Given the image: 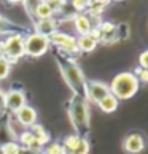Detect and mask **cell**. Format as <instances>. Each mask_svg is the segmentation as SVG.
Returning <instances> with one entry per match:
<instances>
[{
    "instance_id": "obj_32",
    "label": "cell",
    "mask_w": 148,
    "mask_h": 154,
    "mask_svg": "<svg viewBox=\"0 0 148 154\" xmlns=\"http://www.w3.org/2000/svg\"><path fill=\"white\" fill-rule=\"evenodd\" d=\"M19 154H33V152H30V151H27V149H24V148H21V151H19Z\"/></svg>"
},
{
    "instance_id": "obj_8",
    "label": "cell",
    "mask_w": 148,
    "mask_h": 154,
    "mask_svg": "<svg viewBox=\"0 0 148 154\" xmlns=\"http://www.w3.org/2000/svg\"><path fill=\"white\" fill-rule=\"evenodd\" d=\"M24 105H27V97L21 89H11L5 92V110L16 113Z\"/></svg>"
},
{
    "instance_id": "obj_6",
    "label": "cell",
    "mask_w": 148,
    "mask_h": 154,
    "mask_svg": "<svg viewBox=\"0 0 148 154\" xmlns=\"http://www.w3.org/2000/svg\"><path fill=\"white\" fill-rule=\"evenodd\" d=\"M49 43L53 45V46L58 48V51H61V53H64L67 56H75L78 54V46H77V38L69 35V33L65 32H56L53 33V35L49 37Z\"/></svg>"
},
{
    "instance_id": "obj_15",
    "label": "cell",
    "mask_w": 148,
    "mask_h": 154,
    "mask_svg": "<svg viewBox=\"0 0 148 154\" xmlns=\"http://www.w3.org/2000/svg\"><path fill=\"white\" fill-rule=\"evenodd\" d=\"M26 32H27L26 27L16 24V22L3 18V16L0 14V33H8V35H13V33H24L26 35Z\"/></svg>"
},
{
    "instance_id": "obj_25",
    "label": "cell",
    "mask_w": 148,
    "mask_h": 154,
    "mask_svg": "<svg viewBox=\"0 0 148 154\" xmlns=\"http://www.w3.org/2000/svg\"><path fill=\"white\" fill-rule=\"evenodd\" d=\"M88 152H89V141L86 138H81L80 145L75 148V151L72 154H88Z\"/></svg>"
},
{
    "instance_id": "obj_27",
    "label": "cell",
    "mask_w": 148,
    "mask_h": 154,
    "mask_svg": "<svg viewBox=\"0 0 148 154\" xmlns=\"http://www.w3.org/2000/svg\"><path fill=\"white\" fill-rule=\"evenodd\" d=\"M134 75L139 78V83H146L148 84V70H143V68L137 67L134 72Z\"/></svg>"
},
{
    "instance_id": "obj_17",
    "label": "cell",
    "mask_w": 148,
    "mask_h": 154,
    "mask_svg": "<svg viewBox=\"0 0 148 154\" xmlns=\"http://www.w3.org/2000/svg\"><path fill=\"white\" fill-rule=\"evenodd\" d=\"M118 105H119V100H118L113 94L105 95L104 99H102L99 103H97V106H99L104 113H113V111H116Z\"/></svg>"
},
{
    "instance_id": "obj_21",
    "label": "cell",
    "mask_w": 148,
    "mask_h": 154,
    "mask_svg": "<svg viewBox=\"0 0 148 154\" xmlns=\"http://www.w3.org/2000/svg\"><path fill=\"white\" fill-rule=\"evenodd\" d=\"M19 151H21L19 143L18 141H13V140H10L0 146V152L2 154H19Z\"/></svg>"
},
{
    "instance_id": "obj_3",
    "label": "cell",
    "mask_w": 148,
    "mask_h": 154,
    "mask_svg": "<svg viewBox=\"0 0 148 154\" xmlns=\"http://www.w3.org/2000/svg\"><path fill=\"white\" fill-rule=\"evenodd\" d=\"M139 84V78L134 75V72H121L109 84L110 94H113L118 100H129L137 94Z\"/></svg>"
},
{
    "instance_id": "obj_20",
    "label": "cell",
    "mask_w": 148,
    "mask_h": 154,
    "mask_svg": "<svg viewBox=\"0 0 148 154\" xmlns=\"http://www.w3.org/2000/svg\"><path fill=\"white\" fill-rule=\"evenodd\" d=\"M83 137H78L77 134H72V135H67L64 141H62V146H64V151L65 154H72L75 151V148L80 145V141H81Z\"/></svg>"
},
{
    "instance_id": "obj_24",
    "label": "cell",
    "mask_w": 148,
    "mask_h": 154,
    "mask_svg": "<svg viewBox=\"0 0 148 154\" xmlns=\"http://www.w3.org/2000/svg\"><path fill=\"white\" fill-rule=\"evenodd\" d=\"M43 152L45 154H65L62 143H58V141H51V143H48Z\"/></svg>"
},
{
    "instance_id": "obj_22",
    "label": "cell",
    "mask_w": 148,
    "mask_h": 154,
    "mask_svg": "<svg viewBox=\"0 0 148 154\" xmlns=\"http://www.w3.org/2000/svg\"><path fill=\"white\" fill-rule=\"evenodd\" d=\"M11 62L5 57H0V81H3V79H7L10 72H11Z\"/></svg>"
},
{
    "instance_id": "obj_26",
    "label": "cell",
    "mask_w": 148,
    "mask_h": 154,
    "mask_svg": "<svg viewBox=\"0 0 148 154\" xmlns=\"http://www.w3.org/2000/svg\"><path fill=\"white\" fill-rule=\"evenodd\" d=\"M88 3L89 2H81V0H73L72 2V7L75 8V11H77V14H80V13H86V10H88Z\"/></svg>"
},
{
    "instance_id": "obj_23",
    "label": "cell",
    "mask_w": 148,
    "mask_h": 154,
    "mask_svg": "<svg viewBox=\"0 0 148 154\" xmlns=\"http://www.w3.org/2000/svg\"><path fill=\"white\" fill-rule=\"evenodd\" d=\"M59 13L64 16L65 19H69V18L73 19V18L77 16V11H75V8L72 7V2H70V3H69V2H64V3H62V7H61V10H59Z\"/></svg>"
},
{
    "instance_id": "obj_31",
    "label": "cell",
    "mask_w": 148,
    "mask_h": 154,
    "mask_svg": "<svg viewBox=\"0 0 148 154\" xmlns=\"http://www.w3.org/2000/svg\"><path fill=\"white\" fill-rule=\"evenodd\" d=\"M0 110H5V91L0 88Z\"/></svg>"
},
{
    "instance_id": "obj_16",
    "label": "cell",
    "mask_w": 148,
    "mask_h": 154,
    "mask_svg": "<svg viewBox=\"0 0 148 154\" xmlns=\"http://www.w3.org/2000/svg\"><path fill=\"white\" fill-rule=\"evenodd\" d=\"M99 42L94 40L91 35H81L77 38V46L80 53H93V51L97 48Z\"/></svg>"
},
{
    "instance_id": "obj_11",
    "label": "cell",
    "mask_w": 148,
    "mask_h": 154,
    "mask_svg": "<svg viewBox=\"0 0 148 154\" xmlns=\"http://www.w3.org/2000/svg\"><path fill=\"white\" fill-rule=\"evenodd\" d=\"M123 148H124V151L129 152V154H139V152L143 151V148H145V140L139 132H134V134H131L124 138Z\"/></svg>"
},
{
    "instance_id": "obj_1",
    "label": "cell",
    "mask_w": 148,
    "mask_h": 154,
    "mask_svg": "<svg viewBox=\"0 0 148 154\" xmlns=\"http://www.w3.org/2000/svg\"><path fill=\"white\" fill-rule=\"evenodd\" d=\"M56 57H58V64L62 76H64L67 86L70 88L73 95L86 99V79H84V75L80 65L73 60V57L61 53V51L56 53Z\"/></svg>"
},
{
    "instance_id": "obj_9",
    "label": "cell",
    "mask_w": 148,
    "mask_h": 154,
    "mask_svg": "<svg viewBox=\"0 0 148 154\" xmlns=\"http://www.w3.org/2000/svg\"><path fill=\"white\" fill-rule=\"evenodd\" d=\"M96 27L99 29V43L102 42V43L110 45V43H115L119 40L118 38V26H115L113 22L102 21Z\"/></svg>"
},
{
    "instance_id": "obj_18",
    "label": "cell",
    "mask_w": 148,
    "mask_h": 154,
    "mask_svg": "<svg viewBox=\"0 0 148 154\" xmlns=\"http://www.w3.org/2000/svg\"><path fill=\"white\" fill-rule=\"evenodd\" d=\"M30 132H32V135L35 137V140L42 146H46L48 143H51V137H49V134L46 132V130L43 129V125L33 124L32 127H30Z\"/></svg>"
},
{
    "instance_id": "obj_5",
    "label": "cell",
    "mask_w": 148,
    "mask_h": 154,
    "mask_svg": "<svg viewBox=\"0 0 148 154\" xmlns=\"http://www.w3.org/2000/svg\"><path fill=\"white\" fill-rule=\"evenodd\" d=\"M51 46L49 38L38 35V33H26L24 35V54L29 57H42L43 54L48 53Z\"/></svg>"
},
{
    "instance_id": "obj_10",
    "label": "cell",
    "mask_w": 148,
    "mask_h": 154,
    "mask_svg": "<svg viewBox=\"0 0 148 154\" xmlns=\"http://www.w3.org/2000/svg\"><path fill=\"white\" fill-rule=\"evenodd\" d=\"M16 119H18V122L21 125H24V127H32L33 124H37V118H38V113L33 106L30 105H24L22 108H19L18 111L14 113Z\"/></svg>"
},
{
    "instance_id": "obj_29",
    "label": "cell",
    "mask_w": 148,
    "mask_h": 154,
    "mask_svg": "<svg viewBox=\"0 0 148 154\" xmlns=\"http://www.w3.org/2000/svg\"><path fill=\"white\" fill-rule=\"evenodd\" d=\"M128 30H129L128 24H119V26H118V38H119V40L128 38V35H129Z\"/></svg>"
},
{
    "instance_id": "obj_12",
    "label": "cell",
    "mask_w": 148,
    "mask_h": 154,
    "mask_svg": "<svg viewBox=\"0 0 148 154\" xmlns=\"http://www.w3.org/2000/svg\"><path fill=\"white\" fill-rule=\"evenodd\" d=\"M58 21L54 18H49V19H42V21H33V29H35V33L38 35H43V37H51L53 33L58 32Z\"/></svg>"
},
{
    "instance_id": "obj_30",
    "label": "cell",
    "mask_w": 148,
    "mask_h": 154,
    "mask_svg": "<svg viewBox=\"0 0 148 154\" xmlns=\"http://www.w3.org/2000/svg\"><path fill=\"white\" fill-rule=\"evenodd\" d=\"M62 3H64V2H61V0H58V2H54V0H48V5H49V8L53 10V13H59Z\"/></svg>"
},
{
    "instance_id": "obj_13",
    "label": "cell",
    "mask_w": 148,
    "mask_h": 154,
    "mask_svg": "<svg viewBox=\"0 0 148 154\" xmlns=\"http://www.w3.org/2000/svg\"><path fill=\"white\" fill-rule=\"evenodd\" d=\"M73 26H75V30L78 32V35H89L91 29H93V21L86 13H80L73 18Z\"/></svg>"
},
{
    "instance_id": "obj_19",
    "label": "cell",
    "mask_w": 148,
    "mask_h": 154,
    "mask_svg": "<svg viewBox=\"0 0 148 154\" xmlns=\"http://www.w3.org/2000/svg\"><path fill=\"white\" fill-rule=\"evenodd\" d=\"M107 5H109V2H100V0H96V2H89L88 3V16L91 19L93 18H99V16L105 11V8H107Z\"/></svg>"
},
{
    "instance_id": "obj_28",
    "label": "cell",
    "mask_w": 148,
    "mask_h": 154,
    "mask_svg": "<svg viewBox=\"0 0 148 154\" xmlns=\"http://www.w3.org/2000/svg\"><path fill=\"white\" fill-rule=\"evenodd\" d=\"M139 67L143 70H148V49L139 56Z\"/></svg>"
},
{
    "instance_id": "obj_4",
    "label": "cell",
    "mask_w": 148,
    "mask_h": 154,
    "mask_svg": "<svg viewBox=\"0 0 148 154\" xmlns=\"http://www.w3.org/2000/svg\"><path fill=\"white\" fill-rule=\"evenodd\" d=\"M24 54V33L8 35L3 42H0V57L8 59L11 64L18 62Z\"/></svg>"
},
{
    "instance_id": "obj_14",
    "label": "cell",
    "mask_w": 148,
    "mask_h": 154,
    "mask_svg": "<svg viewBox=\"0 0 148 154\" xmlns=\"http://www.w3.org/2000/svg\"><path fill=\"white\" fill-rule=\"evenodd\" d=\"M33 5H35V7L32 8V13H30L33 21L49 19V18H53V16H54L53 10H51L49 5H48V2H35Z\"/></svg>"
},
{
    "instance_id": "obj_7",
    "label": "cell",
    "mask_w": 148,
    "mask_h": 154,
    "mask_svg": "<svg viewBox=\"0 0 148 154\" xmlns=\"http://www.w3.org/2000/svg\"><path fill=\"white\" fill-rule=\"evenodd\" d=\"M110 94V86L102 81H86V100L99 103L105 95Z\"/></svg>"
},
{
    "instance_id": "obj_33",
    "label": "cell",
    "mask_w": 148,
    "mask_h": 154,
    "mask_svg": "<svg viewBox=\"0 0 148 154\" xmlns=\"http://www.w3.org/2000/svg\"><path fill=\"white\" fill-rule=\"evenodd\" d=\"M33 154H45L43 151H40V152H33Z\"/></svg>"
},
{
    "instance_id": "obj_2",
    "label": "cell",
    "mask_w": 148,
    "mask_h": 154,
    "mask_svg": "<svg viewBox=\"0 0 148 154\" xmlns=\"http://www.w3.org/2000/svg\"><path fill=\"white\" fill-rule=\"evenodd\" d=\"M69 118L72 122V127L75 129V134L78 137L86 138L89 134V105L88 100L83 97L72 95L69 102Z\"/></svg>"
}]
</instances>
